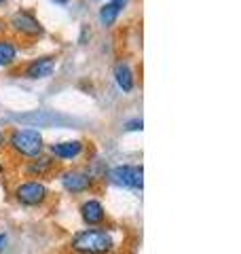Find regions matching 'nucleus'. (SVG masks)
Here are the masks:
<instances>
[{
	"label": "nucleus",
	"mask_w": 241,
	"mask_h": 254,
	"mask_svg": "<svg viewBox=\"0 0 241 254\" xmlns=\"http://www.w3.org/2000/svg\"><path fill=\"white\" fill-rule=\"evenodd\" d=\"M117 242L106 229H83L70 240V250L74 254H110Z\"/></svg>",
	"instance_id": "nucleus-1"
},
{
	"label": "nucleus",
	"mask_w": 241,
	"mask_h": 254,
	"mask_svg": "<svg viewBox=\"0 0 241 254\" xmlns=\"http://www.w3.org/2000/svg\"><path fill=\"white\" fill-rule=\"evenodd\" d=\"M9 146L19 157H28V159L40 157V153L45 148L43 136H40L38 129H15L9 138Z\"/></svg>",
	"instance_id": "nucleus-2"
},
{
	"label": "nucleus",
	"mask_w": 241,
	"mask_h": 254,
	"mask_svg": "<svg viewBox=\"0 0 241 254\" xmlns=\"http://www.w3.org/2000/svg\"><path fill=\"white\" fill-rule=\"evenodd\" d=\"M15 199H17L21 205L36 208V205H43L47 199H49V189H47V185L40 180H26L15 189Z\"/></svg>",
	"instance_id": "nucleus-3"
},
{
	"label": "nucleus",
	"mask_w": 241,
	"mask_h": 254,
	"mask_svg": "<svg viewBox=\"0 0 241 254\" xmlns=\"http://www.w3.org/2000/svg\"><path fill=\"white\" fill-rule=\"evenodd\" d=\"M142 165H117L108 172V182L120 189H140L144 187Z\"/></svg>",
	"instance_id": "nucleus-4"
},
{
	"label": "nucleus",
	"mask_w": 241,
	"mask_h": 254,
	"mask_svg": "<svg viewBox=\"0 0 241 254\" xmlns=\"http://www.w3.org/2000/svg\"><path fill=\"white\" fill-rule=\"evenodd\" d=\"M11 28L17 32L21 36H30V38H36V36H43L45 34V28L43 23L36 19L34 13H30L26 9H19L13 13L11 17Z\"/></svg>",
	"instance_id": "nucleus-5"
},
{
	"label": "nucleus",
	"mask_w": 241,
	"mask_h": 254,
	"mask_svg": "<svg viewBox=\"0 0 241 254\" xmlns=\"http://www.w3.org/2000/svg\"><path fill=\"white\" fill-rule=\"evenodd\" d=\"M61 187L68 190L72 195H78V193H85V190L91 189V174L87 172H80V170H68L60 176Z\"/></svg>",
	"instance_id": "nucleus-6"
},
{
	"label": "nucleus",
	"mask_w": 241,
	"mask_h": 254,
	"mask_svg": "<svg viewBox=\"0 0 241 254\" xmlns=\"http://www.w3.org/2000/svg\"><path fill=\"white\" fill-rule=\"evenodd\" d=\"M53 70H55V58L53 55H43V58L32 60L26 66V70H23V74H26V78L38 81V78H49Z\"/></svg>",
	"instance_id": "nucleus-7"
},
{
	"label": "nucleus",
	"mask_w": 241,
	"mask_h": 254,
	"mask_svg": "<svg viewBox=\"0 0 241 254\" xmlns=\"http://www.w3.org/2000/svg\"><path fill=\"white\" fill-rule=\"evenodd\" d=\"M80 218L87 227H98L106 220V208L98 199H87L80 205Z\"/></svg>",
	"instance_id": "nucleus-8"
},
{
	"label": "nucleus",
	"mask_w": 241,
	"mask_h": 254,
	"mask_svg": "<svg viewBox=\"0 0 241 254\" xmlns=\"http://www.w3.org/2000/svg\"><path fill=\"white\" fill-rule=\"evenodd\" d=\"M13 119L19 123H30V125H40V127H49V125H58V123L66 125L68 123V119L53 115V113H47V110H36V113H32V115H17Z\"/></svg>",
	"instance_id": "nucleus-9"
},
{
	"label": "nucleus",
	"mask_w": 241,
	"mask_h": 254,
	"mask_svg": "<svg viewBox=\"0 0 241 254\" xmlns=\"http://www.w3.org/2000/svg\"><path fill=\"white\" fill-rule=\"evenodd\" d=\"M83 150H85V144L80 140H66V142H55V144H51V155H55V159H63V161L80 157Z\"/></svg>",
	"instance_id": "nucleus-10"
},
{
	"label": "nucleus",
	"mask_w": 241,
	"mask_h": 254,
	"mask_svg": "<svg viewBox=\"0 0 241 254\" xmlns=\"http://www.w3.org/2000/svg\"><path fill=\"white\" fill-rule=\"evenodd\" d=\"M115 81H117L120 91H125V93L133 91L135 78H133V72H131V68H129V64H127V62H119L117 64V68H115Z\"/></svg>",
	"instance_id": "nucleus-11"
},
{
	"label": "nucleus",
	"mask_w": 241,
	"mask_h": 254,
	"mask_svg": "<svg viewBox=\"0 0 241 254\" xmlns=\"http://www.w3.org/2000/svg\"><path fill=\"white\" fill-rule=\"evenodd\" d=\"M53 165H55V161L49 159V157H34L26 165V174L32 176V178H43L53 170Z\"/></svg>",
	"instance_id": "nucleus-12"
},
{
	"label": "nucleus",
	"mask_w": 241,
	"mask_h": 254,
	"mask_svg": "<svg viewBox=\"0 0 241 254\" xmlns=\"http://www.w3.org/2000/svg\"><path fill=\"white\" fill-rule=\"evenodd\" d=\"M17 60V47L11 38H0V68L11 66Z\"/></svg>",
	"instance_id": "nucleus-13"
},
{
	"label": "nucleus",
	"mask_w": 241,
	"mask_h": 254,
	"mask_svg": "<svg viewBox=\"0 0 241 254\" xmlns=\"http://www.w3.org/2000/svg\"><path fill=\"white\" fill-rule=\"evenodd\" d=\"M120 9H123V6H119V4H115V2H106L100 9V21L104 23V26L106 28H110L112 23L117 21V17L120 15Z\"/></svg>",
	"instance_id": "nucleus-14"
},
{
	"label": "nucleus",
	"mask_w": 241,
	"mask_h": 254,
	"mask_svg": "<svg viewBox=\"0 0 241 254\" xmlns=\"http://www.w3.org/2000/svg\"><path fill=\"white\" fill-rule=\"evenodd\" d=\"M142 127H144V123H142V119H133V121H129V123H127L125 125V129L127 131H142Z\"/></svg>",
	"instance_id": "nucleus-15"
},
{
	"label": "nucleus",
	"mask_w": 241,
	"mask_h": 254,
	"mask_svg": "<svg viewBox=\"0 0 241 254\" xmlns=\"http://www.w3.org/2000/svg\"><path fill=\"white\" fill-rule=\"evenodd\" d=\"M4 246H6V233H0V252L4 250Z\"/></svg>",
	"instance_id": "nucleus-16"
},
{
	"label": "nucleus",
	"mask_w": 241,
	"mask_h": 254,
	"mask_svg": "<svg viewBox=\"0 0 241 254\" xmlns=\"http://www.w3.org/2000/svg\"><path fill=\"white\" fill-rule=\"evenodd\" d=\"M53 2H58V4H66L68 0H53Z\"/></svg>",
	"instance_id": "nucleus-17"
},
{
	"label": "nucleus",
	"mask_w": 241,
	"mask_h": 254,
	"mask_svg": "<svg viewBox=\"0 0 241 254\" xmlns=\"http://www.w3.org/2000/svg\"><path fill=\"white\" fill-rule=\"evenodd\" d=\"M4 144V136H2V133H0V146H2Z\"/></svg>",
	"instance_id": "nucleus-18"
},
{
	"label": "nucleus",
	"mask_w": 241,
	"mask_h": 254,
	"mask_svg": "<svg viewBox=\"0 0 241 254\" xmlns=\"http://www.w3.org/2000/svg\"><path fill=\"white\" fill-rule=\"evenodd\" d=\"M4 170V165H2V161H0V172H2Z\"/></svg>",
	"instance_id": "nucleus-19"
},
{
	"label": "nucleus",
	"mask_w": 241,
	"mask_h": 254,
	"mask_svg": "<svg viewBox=\"0 0 241 254\" xmlns=\"http://www.w3.org/2000/svg\"><path fill=\"white\" fill-rule=\"evenodd\" d=\"M4 2H6V0H0V6H2V4H4Z\"/></svg>",
	"instance_id": "nucleus-20"
},
{
	"label": "nucleus",
	"mask_w": 241,
	"mask_h": 254,
	"mask_svg": "<svg viewBox=\"0 0 241 254\" xmlns=\"http://www.w3.org/2000/svg\"><path fill=\"white\" fill-rule=\"evenodd\" d=\"M0 30H2V21H0Z\"/></svg>",
	"instance_id": "nucleus-21"
}]
</instances>
